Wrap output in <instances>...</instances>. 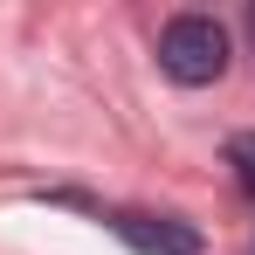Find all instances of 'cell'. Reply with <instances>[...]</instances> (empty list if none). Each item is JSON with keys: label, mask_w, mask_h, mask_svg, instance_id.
Segmentation results:
<instances>
[{"label": "cell", "mask_w": 255, "mask_h": 255, "mask_svg": "<svg viewBox=\"0 0 255 255\" xmlns=\"http://www.w3.org/2000/svg\"><path fill=\"white\" fill-rule=\"evenodd\" d=\"M159 69L172 83H186V90L221 83L228 76V28L214 14H172L159 28Z\"/></svg>", "instance_id": "obj_1"}, {"label": "cell", "mask_w": 255, "mask_h": 255, "mask_svg": "<svg viewBox=\"0 0 255 255\" xmlns=\"http://www.w3.org/2000/svg\"><path fill=\"white\" fill-rule=\"evenodd\" d=\"M111 235L131 242L138 255H200V228L179 214H138V207H111Z\"/></svg>", "instance_id": "obj_2"}, {"label": "cell", "mask_w": 255, "mask_h": 255, "mask_svg": "<svg viewBox=\"0 0 255 255\" xmlns=\"http://www.w3.org/2000/svg\"><path fill=\"white\" fill-rule=\"evenodd\" d=\"M228 172H235V193L255 200V131H235L228 138Z\"/></svg>", "instance_id": "obj_3"}, {"label": "cell", "mask_w": 255, "mask_h": 255, "mask_svg": "<svg viewBox=\"0 0 255 255\" xmlns=\"http://www.w3.org/2000/svg\"><path fill=\"white\" fill-rule=\"evenodd\" d=\"M249 35H255V7H249Z\"/></svg>", "instance_id": "obj_4"}]
</instances>
